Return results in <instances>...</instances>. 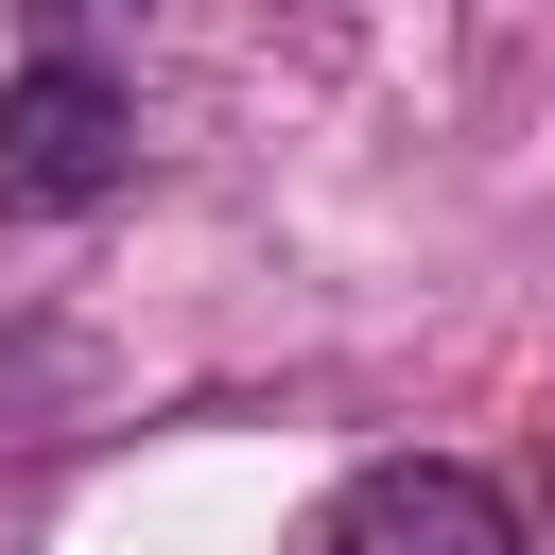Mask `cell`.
<instances>
[{"instance_id":"obj_1","label":"cell","mask_w":555,"mask_h":555,"mask_svg":"<svg viewBox=\"0 0 555 555\" xmlns=\"http://www.w3.org/2000/svg\"><path fill=\"white\" fill-rule=\"evenodd\" d=\"M121 173H139V87L52 35V52L0 87V225H69V208H104Z\"/></svg>"},{"instance_id":"obj_2","label":"cell","mask_w":555,"mask_h":555,"mask_svg":"<svg viewBox=\"0 0 555 555\" xmlns=\"http://www.w3.org/2000/svg\"><path fill=\"white\" fill-rule=\"evenodd\" d=\"M295 555H538V520H520L468 451H382V468H347V486L295 520Z\"/></svg>"},{"instance_id":"obj_3","label":"cell","mask_w":555,"mask_h":555,"mask_svg":"<svg viewBox=\"0 0 555 555\" xmlns=\"http://www.w3.org/2000/svg\"><path fill=\"white\" fill-rule=\"evenodd\" d=\"M35 17H52V35H69V52H87V35H121V17H139V0H35Z\"/></svg>"}]
</instances>
